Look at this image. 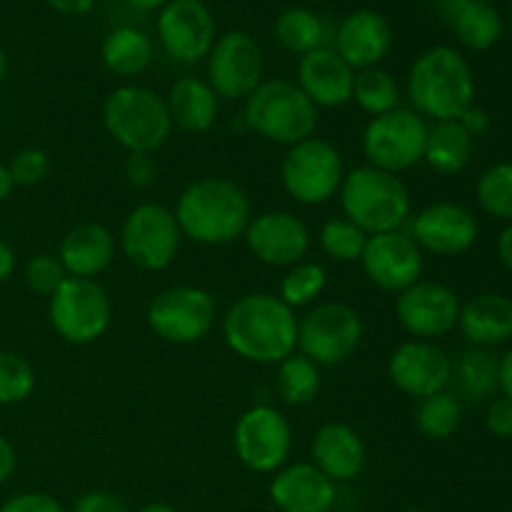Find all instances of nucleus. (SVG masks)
<instances>
[{
	"label": "nucleus",
	"instance_id": "f03ea898",
	"mask_svg": "<svg viewBox=\"0 0 512 512\" xmlns=\"http://www.w3.org/2000/svg\"><path fill=\"white\" fill-rule=\"evenodd\" d=\"M183 240L220 248L243 240L253 218L248 193L230 178H200L178 195L173 208Z\"/></svg>",
	"mask_w": 512,
	"mask_h": 512
},
{
	"label": "nucleus",
	"instance_id": "6ab92c4d",
	"mask_svg": "<svg viewBox=\"0 0 512 512\" xmlns=\"http://www.w3.org/2000/svg\"><path fill=\"white\" fill-rule=\"evenodd\" d=\"M158 40L178 63H198L208 58L215 43V18L203 0H170L160 8Z\"/></svg>",
	"mask_w": 512,
	"mask_h": 512
},
{
	"label": "nucleus",
	"instance_id": "4d7b16f0",
	"mask_svg": "<svg viewBox=\"0 0 512 512\" xmlns=\"http://www.w3.org/2000/svg\"><path fill=\"white\" fill-rule=\"evenodd\" d=\"M138 512H178V510L168 503H148V505H143Z\"/></svg>",
	"mask_w": 512,
	"mask_h": 512
},
{
	"label": "nucleus",
	"instance_id": "4be33fe9",
	"mask_svg": "<svg viewBox=\"0 0 512 512\" xmlns=\"http://www.w3.org/2000/svg\"><path fill=\"white\" fill-rule=\"evenodd\" d=\"M295 83L318 110L343 108L353 103L355 70L333 48H320L300 58Z\"/></svg>",
	"mask_w": 512,
	"mask_h": 512
},
{
	"label": "nucleus",
	"instance_id": "4468645a",
	"mask_svg": "<svg viewBox=\"0 0 512 512\" xmlns=\"http://www.w3.org/2000/svg\"><path fill=\"white\" fill-rule=\"evenodd\" d=\"M205 80L220 100L248 98L265 80V55L258 40L240 30L215 38Z\"/></svg>",
	"mask_w": 512,
	"mask_h": 512
},
{
	"label": "nucleus",
	"instance_id": "f257e3e1",
	"mask_svg": "<svg viewBox=\"0 0 512 512\" xmlns=\"http://www.w3.org/2000/svg\"><path fill=\"white\" fill-rule=\"evenodd\" d=\"M220 328L225 345L255 365H278L298 350V315L273 293L240 295Z\"/></svg>",
	"mask_w": 512,
	"mask_h": 512
},
{
	"label": "nucleus",
	"instance_id": "c03bdc74",
	"mask_svg": "<svg viewBox=\"0 0 512 512\" xmlns=\"http://www.w3.org/2000/svg\"><path fill=\"white\" fill-rule=\"evenodd\" d=\"M0 512H65V508L48 493H18L5 500Z\"/></svg>",
	"mask_w": 512,
	"mask_h": 512
},
{
	"label": "nucleus",
	"instance_id": "7ed1b4c3",
	"mask_svg": "<svg viewBox=\"0 0 512 512\" xmlns=\"http://www.w3.org/2000/svg\"><path fill=\"white\" fill-rule=\"evenodd\" d=\"M405 93L425 120H458L475 103L473 70L455 48L435 45L410 65Z\"/></svg>",
	"mask_w": 512,
	"mask_h": 512
},
{
	"label": "nucleus",
	"instance_id": "79ce46f5",
	"mask_svg": "<svg viewBox=\"0 0 512 512\" xmlns=\"http://www.w3.org/2000/svg\"><path fill=\"white\" fill-rule=\"evenodd\" d=\"M125 183L135 190H145L158 180V160L153 153H128L123 165Z\"/></svg>",
	"mask_w": 512,
	"mask_h": 512
},
{
	"label": "nucleus",
	"instance_id": "864d4df0",
	"mask_svg": "<svg viewBox=\"0 0 512 512\" xmlns=\"http://www.w3.org/2000/svg\"><path fill=\"white\" fill-rule=\"evenodd\" d=\"M13 190H15V185H13V178H10V173H8V163H3V160H0V203H5V200L10 198V195H13Z\"/></svg>",
	"mask_w": 512,
	"mask_h": 512
},
{
	"label": "nucleus",
	"instance_id": "de8ad7c7",
	"mask_svg": "<svg viewBox=\"0 0 512 512\" xmlns=\"http://www.w3.org/2000/svg\"><path fill=\"white\" fill-rule=\"evenodd\" d=\"M15 468H18V453H15L13 443L0 435V485H5L13 478Z\"/></svg>",
	"mask_w": 512,
	"mask_h": 512
},
{
	"label": "nucleus",
	"instance_id": "ea45409f",
	"mask_svg": "<svg viewBox=\"0 0 512 512\" xmlns=\"http://www.w3.org/2000/svg\"><path fill=\"white\" fill-rule=\"evenodd\" d=\"M70 275L65 273L63 263H60L58 255L53 253H38L25 263L23 280L28 285L30 293L43 295V298H50L60 285L68 280Z\"/></svg>",
	"mask_w": 512,
	"mask_h": 512
},
{
	"label": "nucleus",
	"instance_id": "f3484780",
	"mask_svg": "<svg viewBox=\"0 0 512 512\" xmlns=\"http://www.w3.org/2000/svg\"><path fill=\"white\" fill-rule=\"evenodd\" d=\"M245 248L270 268H293L308 258L313 238L303 220L290 210H265L250 218L243 233Z\"/></svg>",
	"mask_w": 512,
	"mask_h": 512
},
{
	"label": "nucleus",
	"instance_id": "8fccbe9b",
	"mask_svg": "<svg viewBox=\"0 0 512 512\" xmlns=\"http://www.w3.org/2000/svg\"><path fill=\"white\" fill-rule=\"evenodd\" d=\"M45 3L63 15H85L95 8V0H45Z\"/></svg>",
	"mask_w": 512,
	"mask_h": 512
},
{
	"label": "nucleus",
	"instance_id": "9b49d317",
	"mask_svg": "<svg viewBox=\"0 0 512 512\" xmlns=\"http://www.w3.org/2000/svg\"><path fill=\"white\" fill-rule=\"evenodd\" d=\"M183 245L173 210L160 203L135 205L123 220L118 248L125 260L145 273H163L175 263Z\"/></svg>",
	"mask_w": 512,
	"mask_h": 512
},
{
	"label": "nucleus",
	"instance_id": "6e6552de",
	"mask_svg": "<svg viewBox=\"0 0 512 512\" xmlns=\"http://www.w3.org/2000/svg\"><path fill=\"white\" fill-rule=\"evenodd\" d=\"M363 333V318L353 305L315 303L298 318V353L320 368H333L358 353Z\"/></svg>",
	"mask_w": 512,
	"mask_h": 512
},
{
	"label": "nucleus",
	"instance_id": "9d476101",
	"mask_svg": "<svg viewBox=\"0 0 512 512\" xmlns=\"http://www.w3.org/2000/svg\"><path fill=\"white\" fill-rule=\"evenodd\" d=\"M48 318L65 343L90 345L108 333L113 300L98 280L68 278L48 298Z\"/></svg>",
	"mask_w": 512,
	"mask_h": 512
},
{
	"label": "nucleus",
	"instance_id": "5701e85b",
	"mask_svg": "<svg viewBox=\"0 0 512 512\" xmlns=\"http://www.w3.org/2000/svg\"><path fill=\"white\" fill-rule=\"evenodd\" d=\"M270 500L280 512H330L338 485L313 463H288L273 473Z\"/></svg>",
	"mask_w": 512,
	"mask_h": 512
},
{
	"label": "nucleus",
	"instance_id": "37998d69",
	"mask_svg": "<svg viewBox=\"0 0 512 512\" xmlns=\"http://www.w3.org/2000/svg\"><path fill=\"white\" fill-rule=\"evenodd\" d=\"M70 512H133L128 508L123 498L108 490H90V493L80 495L73 503Z\"/></svg>",
	"mask_w": 512,
	"mask_h": 512
},
{
	"label": "nucleus",
	"instance_id": "393cba45",
	"mask_svg": "<svg viewBox=\"0 0 512 512\" xmlns=\"http://www.w3.org/2000/svg\"><path fill=\"white\" fill-rule=\"evenodd\" d=\"M118 240L103 223H78L60 240L58 258L70 278L95 280L110 268Z\"/></svg>",
	"mask_w": 512,
	"mask_h": 512
},
{
	"label": "nucleus",
	"instance_id": "c85d7f7f",
	"mask_svg": "<svg viewBox=\"0 0 512 512\" xmlns=\"http://www.w3.org/2000/svg\"><path fill=\"white\" fill-rule=\"evenodd\" d=\"M100 58H103L105 68L118 78H135L153 63V40L140 28L120 25V28L110 30L108 38L103 40Z\"/></svg>",
	"mask_w": 512,
	"mask_h": 512
},
{
	"label": "nucleus",
	"instance_id": "b1692460",
	"mask_svg": "<svg viewBox=\"0 0 512 512\" xmlns=\"http://www.w3.org/2000/svg\"><path fill=\"white\" fill-rule=\"evenodd\" d=\"M310 463L335 485L350 483L365 470L368 450L353 425L325 423L310 440Z\"/></svg>",
	"mask_w": 512,
	"mask_h": 512
},
{
	"label": "nucleus",
	"instance_id": "5fc2aeb1",
	"mask_svg": "<svg viewBox=\"0 0 512 512\" xmlns=\"http://www.w3.org/2000/svg\"><path fill=\"white\" fill-rule=\"evenodd\" d=\"M468 3H473V0H440V13H443L445 20L450 23V20H453Z\"/></svg>",
	"mask_w": 512,
	"mask_h": 512
},
{
	"label": "nucleus",
	"instance_id": "a211bd4d",
	"mask_svg": "<svg viewBox=\"0 0 512 512\" xmlns=\"http://www.w3.org/2000/svg\"><path fill=\"white\" fill-rule=\"evenodd\" d=\"M360 268L370 285L398 295L423 280L425 253L405 230L370 235L360 258Z\"/></svg>",
	"mask_w": 512,
	"mask_h": 512
},
{
	"label": "nucleus",
	"instance_id": "a878e982",
	"mask_svg": "<svg viewBox=\"0 0 512 512\" xmlns=\"http://www.w3.org/2000/svg\"><path fill=\"white\" fill-rule=\"evenodd\" d=\"M460 333L473 348H498L512 338V300L500 293H483L460 305Z\"/></svg>",
	"mask_w": 512,
	"mask_h": 512
},
{
	"label": "nucleus",
	"instance_id": "f8f14e48",
	"mask_svg": "<svg viewBox=\"0 0 512 512\" xmlns=\"http://www.w3.org/2000/svg\"><path fill=\"white\" fill-rule=\"evenodd\" d=\"M428 125V120L413 108H395L370 118L360 140L368 165L400 175L423 163Z\"/></svg>",
	"mask_w": 512,
	"mask_h": 512
},
{
	"label": "nucleus",
	"instance_id": "e433bc0d",
	"mask_svg": "<svg viewBox=\"0 0 512 512\" xmlns=\"http://www.w3.org/2000/svg\"><path fill=\"white\" fill-rule=\"evenodd\" d=\"M368 238V233H363L358 225L350 223L343 215L325 220L318 230L320 250H323L325 258L335 260V263H360Z\"/></svg>",
	"mask_w": 512,
	"mask_h": 512
},
{
	"label": "nucleus",
	"instance_id": "4c0bfd02",
	"mask_svg": "<svg viewBox=\"0 0 512 512\" xmlns=\"http://www.w3.org/2000/svg\"><path fill=\"white\" fill-rule=\"evenodd\" d=\"M475 198L490 218L512 223V163H498L485 170L475 185Z\"/></svg>",
	"mask_w": 512,
	"mask_h": 512
},
{
	"label": "nucleus",
	"instance_id": "3c124183",
	"mask_svg": "<svg viewBox=\"0 0 512 512\" xmlns=\"http://www.w3.org/2000/svg\"><path fill=\"white\" fill-rule=\"evenodd\" d=\"M498 258L512 273V223L505 225L503 233L498 235Z\"/></svg>",
	"mask_w": 512,
	"mask_h": 512
},
{
	"label": "nucleus",
	"instance_id": "49530a36",
	"mask_svg": "<svg viewBox=\"0 0 512 512\" xmlns=\"http://www.w3.org/2000/svg\"><path fill=\"white\" fill-rule=\"evenodd\" d=\"M460 125H463L465 130H468L470 135H473V138H478V135H483V133H488V128H490V118H488V113H485V108H478V105H470L468 110H465L463 115H460Z\"/></svg>",
	"mask_w": 512,
	"mask_h": 512
},
{
	"label": "nucleus",
	"instance_id": "a18cd8bd",
	"mask_svg": "<svg viewBox=\"0 0 512 512\" xmlns=\"http://www.w3.org/2000/svg\"><path fill=\"white\" fill-rule=\"evenodd\" d=\"M485 425H488V430L495 438H512V398H508V395L495 398L488 405Z\"/></svg>",
	"mask_w": 512,
	"mask_h": 512
},
{
	"label": "nucleus",
	"instance_id": "cd10ccee",
	"mask_svg": "<svg viewBox=\"0 0 512 512\" xmlns=\"http://www.w3.org/2000/svg\"><path fill=\"white\" fill-rule=\"evenodd\" d=\"M475 138L460 125V120H438L428 125L423 163L438 175H458L473 158Z\"/></svg>",
	"mask_w": 512,
	"mask_h": 512
},
{
	"label": "nucleus",
	"instance_id": "72a5a7b5",
	"mask_svg": "<svg viewBox=\"0 0 512 512\" xmlns=\"http://www.w3.org/2000/svg\"><path fill=\"white\" fill-rule=\"evenodd\" d=\"M455 35L463 45H468L470 50H490L503 35V18H500L498 10L493 8L485 0H473V3L465 5L453 20Z\"/></svg>",
	"mask_w": 512,
	"mask_h": 512
},
{
	"label": "nucleus",
	"instance_id": "0eeeda50",
	"mask_svg": "<svg viewBox=\"0 0 512 512\" xmlns=\"http://www.w3.org/2000/svg\"><path fill=\"white\" fill-rule=\"evenodd\" d=\"M343 178V153L318 135L285 150L280 163L283 190L300 205H323L333 200Z\"/></svg>",
	"mask_w": 512,
	"mask_h": 512
},
{
	"label": "nucleus",
	"instance_id": "c756f323",
	"mask_svg": "<svg viewBox=\"0 0 512 512\" xmlns=\"http://www.w3.org/2000/svg\"><path fill=\"white\" fill-rule=\"evenodd\" d=\"M453 380L460 393L473 403L490 398L500 390V355L488 348L465 350L458 363H453Z\"/></svg>",
	"mask_w": 512,
	"mask_h": 512
},
{
	"label": "nucleus",
	"instance_id": "f704fd0d",
	"mask_svg": "<svg viewBox=\"0 0 512 512\" xmlns=\"http://www.w3.org/2000/svg\"><path fill=\"white\" fill-rule=\"evenodd\" d=\"M353 100L365 115L378 118V115L400 108V85L383 68L358 70L353 83Z\"/></svg>",
	"mask_w": 512,
	"mask_h": 512
},
{
	"label": "nucleus",
	"instance_id": "2eb2a0df",
	"mask_svg": "<svg viewBox=\"0 0 512 512\" xmlns=\"http://www.w3.org/2000/svg\"><path fill=\"white\" fill-rule=\"evenodd\" d=\"M460 298L435 280H418L395 298V318L415 340H433L453 333L460 318Z\"/></svg>",
	"mask_w": 512,
	"mask_h": 512
},
{
	"label": "nucleus",
	"instance_id": "dca6fc26",
	"mask_svg": "<svg viewBox=\"0 0 512 512\" xmlns=\"http://www.w3.org/2000/svg\"><path fill=\"white\" fill-rule=\"evenodd\" d=\"M408 235L423 253L455 258L468 253L480 233L473 210L450 200H438L410 215Z\"/></svg>",
	"mask_w": 512,
	"mask_h": 512
},
{
	"label": "nucleus",
	"instance_id": "aec40b11",
	"mask_svg": "<svg viewBox=\"0 0 512 512\" xmlns=\"http://www.w3.org/2000/svg\"><path fill=\"white\" fill-rule=\"evenodd\" d=\"M388 378L403 395L428 398L448 390L453 380V360L433 340H405L390 353Z\"/></svg>",
	"mask_w": 512,
	"mask_h": 512
},
{
	"label": "nucleus",
	"instance_id": "412c9836",
	"mask_svg": "<svg viewBox=\"0 0 512 512\" xmlns=\"http://www.w3.org/2000/svg\"><path fill=\"white\" fill-rule=\"evenodd\" d=\"M393 48V28L388 18L375 10H355L338 25L333 50L358 73L378 68Z\"/></svg>",
	"mask_w": 512,
	"mask_h": 512
},
{
	"label": "nucleus",
	"instance_id": "603ef678",
	"mask_svg": "<svg viewBox=\"0 0 512 512\" xmlns=\"http://www.w3.org/2000/svg\"><path fill=\"white\" fill-rule=\"evenodd\" d=\"M500 390L512 398V348L505 355H500Z\"/></svg>",
	"mask_w": 512,
	"mask_h": 512
},
{
	"label": "nucleus",
	"instance_id": "7c9ffc66",
	"mask_svg": "<svg viewBox=\"0 0 512 512\" xmlns=\"http://www.w3.org/2000/svg\"><path fill=\"white\" fill-rule=\"evenodd\" d=\"M275 393L290 408H303V405L313 403L318 398L320 388H323V373L320 365L308 360L295 350L290 358L275 365Z\"/></svg>",
	"mask_w": 512,
	"mask_h": 512
},
{
	"label": "nucleus",
	"instance_id": "473e14b6",
	"mask_svg": "<svg viewBox=\"0 0 512 512\" xmlns=\"http://www.w3.org/2000/svg\"><path fill=\"white\" fill-rule=\"evenodd\" d=\"M413 423L423 438L448 440L458 433L460 423H463V403L458 395L448 393V390L420 398L415 405Z\"/></svg>",
	"mask_w": 512,
	"mask_h": 512
},
{
	"label": "nucleus",
	"instance_id": "13d9d810",
	"mask_svg": "<svg viewBox=\"0 0 512 512\" xmlns=\"http://www.w3.org/2000/svg\"><path fill=\"white\" fill-rule=\"evenodd\" d=\"M5 75H8V58H5L3 48H0V85H3Z\"/></svg>",
	"mask_w": 512,
	"mask_h": 512
},
{
	"label": "nucleus",
	"instance_id": "c9c22d12",
	"mask_svg": "<svg viewBox=\"0 0 512 512\" xmlns=\"http://www.w3.org/2000/svg\"><path fill=\"white\" fill-rule=\"evenodd\" d=\"M325 285H328V273L323 265L315 260H300L298 265L288 268V273L280 280L278 298L293 310L313 308L325 293Z\"/></svg>",
	"mask_w": 512,
	"mask_h": 512
},
{
	"label": "nucleus",
	"instance_id": "39448f33",
	"mask_svg": "<svg viewBox=\"0 0 512 512\" xmlns=\"http://www.w3.org/2000/svg\"><path fill=\"white\" fill-rule=\"evenodd\" d=\"M243 103L245 125L268 143L293 148L313 138L318 130L320 110L310 103L295 80H263Z\"/></svg>",
	"mask_w": 512,
	"mask_h": 512
},
{
	"label": "nucleus",
	"instance_id": "bb28decb",
	"mask_svg": "<svg viewBox=\"0 0 512 512\" xmlns=\"http://www.w3.org/2000/svg\"><path fill=\"white\" fill-rule=\"evenodd\" d=\"M163 98L168 105L170 123L183 133H208L218 123L220 98L210 88L208 80L183 75L170 85L168 95H163Z\"/></svg>",
	"mask_w": 512,
	"mask_h": 512
},
{
	"label": "nucleus",
	"instance_id": "2f4dec72",
	"mask_svg": "<svg viewBox=\"0 0 512 512\" xmlns=\"http://www.w3.org/2000/svg\"><path fill=\"white\" fill-rule=\"evenodd\" d=\"M273 35L280 43V48L303 58V55L313 53V50L325 48L328 28H325V20L315 15L313 10L288 8L275 20Z\"/></svg>",
	"mask_w": 512,
	"mask_h": 512
},
{
	"label": "nucleus",
	"instance_id": "09e8293b",
	"mask_svg": "<svg viewBox=\"0 0 512 512\" xmlns=\"http://www.w3.org/2000/svg\"><path fill=\"white\" fill-rule=\"evenodd\" d=\"M15 268H18V255H15L13 245L8 240L0 238V285L13 278Z\"/></svg>",
	"mask_w": 512,
	"mask_h": 512
},
{
	"label": "nucleus",
	"instance_id": "1a4fd4ad",
	"mask_svg": "<svg viewBox=\"0 0 512 512\" xmlns=\"http://www.w3.org/2000/svg\"><path fill=\"white\" fill-rule=\"evenodd\" d=\"M145 320L163 343L193 345L213 333L218 323V303L198 285H170L150 300Z\"/></svg>",
	"mask_w": 512,
	"mask_h": 512
},
{
	"label": "nucleus",
	"instance_id": "20e7f679",
	"mask_svg": "<svg viewBox=\"0 0 512 512\" xmlns=\"http://www.w3.org/2000/svg\"><path fill=\"white\" fill-rule=\"evenodd\" d=\"M338 200L343 218H348L368 235L403 230V225L413 215V200L403 178L368 163L345 170Z\"/></svg>",
	"mask_w": 512,
	"mask_h": 512
},
{
	"label": "nucleus",
	"instance_id": "052dcab7",
	"mask_svg": "<svg viewBox=\"0 0 512 512\" xmlns=\"http://www.w3.org/2000/svg\"><path fill=\"white\" fill-rule=\"evenodd\" d=\"M510 25H512V8H510Z\"/></svg>",
	"mask_w": 512,
	"mask_h": 512
},
{
	"label": "nucleus",
	"instance_id": "bf43d9fd",
	"mask_svg": "<svg viewBox=\"0 0 512 512\" xmlns=\"http://www.w3.org/2000/svg\"><path fill=\"white\" fill-rule=\"evenodd\" d=\"M403 512H433V510H425V508H408V510H403Z\"/></svg>",
	"mask_w": 512,
	"mask_h": 512
},
{
	"label": "nucleus",
	"instance_id": "58836bf2",
	"mask_svg": "<svg viewBox=\"0 0 512 512\" xmlns=\"http://www.w3.org/2000/svg\"><path fill=\"white\" fill-rule=\"evenodd\" d=\"M35 370L28 358L13 350H0V405H18L33 395Z\"/></svg>",
	"mask_w": 512,
	"mask_h": 512
},
{
	"label": "nucleus",
	"instance_id": "423d86ee",
	"mask_svg": "<svg viewBox=\"0 0 512 512\" xmlns=\"http://www.w3.org/2000/svg\"><path fill=\"white\" fill-rule=\"evenodd\" d=\"M103 128L128 153H158L173 133L163 95L143 85H120L100 108Z\"/></svg>",
	"mask_w": 512,
	"mask_h": 512
},
{
	"label": "nucleus",
	"instance_id": "6e6d98bb",
	"mask_svg": "<svg viewBox=\"0 0 512 512\" xmlns=\"http://www.w3.org/2000/svg\"><path fill=\"white\" fill-rule=\"evenodd\" d=\"M128 5H133V8L138 10H160L165 3H170V0H125Z\"/></svg>",
	"mask_w": 512,
	"mask_h": 512
},
{
	"label": "nucleus",
	"instance_id": "ddd939ff",
	"mask_svg": "<svg viewBox=\"0 0 512 512\" xmlns=\"http://www.w3.org/2000/svg\"><path fill=\"white\" fill-rule=\"evenodd\" d=\"M233 448L245 468L273 475L288 465L293 450V425L275 405H253L235 423Z\"/></svg>",
	"mask_w": 512,
	"mask_h": 512
},
{
	"label": "nucleus",
	"instance_id": "a19ab883",
	"mask_svg": "<svg viewBox=\"0 0 512 512\" xmlns=\"http://www.w3.org/2000/svg\"><path fill=\"white\" fill-rule=\"evenodd\" d=\"M8 173L15 188H33L40 185L50 173V158L40 148H23L10 158Z\"/></svg>",
	"mask_w": 512,
	"mask_h": 512
}]
</instances>
